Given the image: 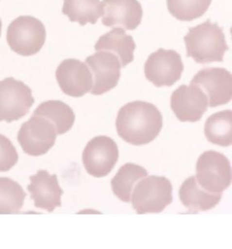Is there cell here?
<instances>
[{"label":"cell","mask_w":232,"mask_h":249,"mask_svg":"<svg viewBox=\"0 0 232 249\" xmlns=\"http://www.w3.org/2000/svg\"><path fill=\"white\" fill-rule=\"evenodd\" d=\"M116 125L122 140L134 145H143L159 135L163 127V116L152 104L136 101L120 109Z\"/></svg>","instance_id":"obj_1"},{"label":"cell","mask_w":232,"mask_h":249,"mask_svg":"<svg viewBox=\"0 0 232 249\" xmlns=\"http://www.w3.org/2000/svg\"><path fill=\"white\" fill-rule=\"evenodd\" d=\"M184 37L186 56L199 64L223 62L229 50L223 29L209 19L195 27L189 28Z\"/></svg>","instance_id":"obj_2"},{"label":"cell","mask_w":232,"mask_h":249,"mask_svg":"<svg viewBox=\"0 0 232 249\" xmlns=\"http://www.w3.org/2000/svg\"><path fill=\"white\" fill-rule=\"evenodd\" d=\"M172 190L166 177L150 176L136 184L132 196L133 208L140 214L161 213L172 203Z\"/></svg>","instance_id":"obj_3"},{"label":"cell","mask_w":232,"mask_h":249,"mask_svg":"<svg viewBox=\"0 0 232 249\" xmlns=\"http://www.w3.org/2000/svg\"><path fill=\"white\" fill-rule=\"evenodd\" d=\"M7 39L12 50L23 56L34 55L43 48L46 30L43 23L31 16H21L9 26Z\"/></svg>","instance_id":"obj_4"},{"label":"cell","mask_w":232,"mask_h":249,"mask_svg":"<svg viewBox=\"0 0 232 249\" xmlns=\"http://www.w3.org/2000/svg\"><path fill=\"white\" fill-rule=\"evenodd\" d=\"M196 179L205 190L222 194L231 184L232 168L223 154L213 150L204 152L196 163Z\"/></svg>","instance_id":"obj_5"},{"label":"cell","mask_w":232,"mask_h":249,"mask_svg":"<svg viewBox=\"0 0 232 249\" xmlns=\"http://www.w3.org/2000/svg\"><path fill=\"white\" fill-rule=\"evenodd\" d=\"M35 102L32 90L13 77L0 81V122L8 123L25 117Z\"/></svg>","instance_id":"obj_6"},{"label":"cell","mask_w":232,"mask_h":249,"mask_svg":"<svg viewBox=\"0 0 232 249\" xmlns=\"http://www.w3.org/2000/svg\"><path fill=\"white\" fill-rule=\"evenodd\" d=\"M57 135L55 126L50 121L33 115L22 125L17 140L25 153L37 157L49 152L54 145Z\"/></svg>","instance_id":"obj_7"},{"label":"cell","mask_w":232,"mask_h":249,"mask_svg":"<svg viewBox=\"0 0 232 249\" xmlns=\"http://www.w3.org/2000/svg\"><path fill=\"white\" fill-rule=\"evenodd\" d=\"M183 69L180 54L160 48L149 56L144 72L147 79L156 87H169L181 79Z\"/></svg>","instance_id":"obj_8"},{"label":"cell","mask_w":232,"mask_h":249,"mask_svg":"<svg viewBox=\"0 0 232 249\" xmlns=\"http://www.w3.org/2000/svg\"><path fill=\"white\" fill-rule=\"evenodd\" d=\"M119 158L116 142L106 136H99L90 140L83 154V165L87 173L96 178L107 176Z\"/></svg>","instance_id":"obj_9"},{"label":"cell","mask_w":232,"mask_h":249,"mask_svg":"<svg viewBox=\"0 0 232 249\" xmlns=\"http://www.w3.org/2000/svg\"><path fill=\"white\" fill-rule=\"evenodd\" d=\"M206 94L210 107L227 104L232 98V76L224 68H212L199 71L190 82Z\"/></svg>","instance_id":"obj_10"},{"label":"cell","mask_w":232,"mask_h":249,"mask_svg":"<svg viewBox=\"0 0 232 249\" xmlns=\"http://www.w3.org/2000/svg\"><path fill=\"white\" fill-rule=\"evenodd\" d=\"M85 63L89 68L93 84L91 93L101 95L117 86L121 76V64L113 53L98 51L88 57Z\"/></svg>","instance_id":"obj_11"},{"label":"cell","mask_w":232,"mask_h":249,"mask_svg":"<svg viewBox=\"0 0 232 249\" xmlns=\"http://www.w3.org/2000/svg\"><path fill=\"white\" fill-rule=\"evenodd\" d=\"M56 78L62 91L73 97L84 96L93 87V77L89 68L85 63L75 59L64 60L56 70Z\"/></svg>","instance_id":"obj_12"},{"label":"cell","mask_w":232,"mask_h":249,"mask_svg":"<svg viewBox=\"0 0 232 249\" xmlns=\"http://www.w3.org/2000/svg\"><path fill=\"white\" fill-rule=\"evenodd\" d=\"M208 99L200 89L196 86L182 85L171 96V108L182 122H197L207 110Z\"/></svg>","instance_id":"obj_13"},{"label":"cell","mask_w":232,"mask_h":249,"mask_svg":"<svg viewBox=\"0 0 232 249\" xmlns=\"http://www.w3.org/2000/svg\"><path fill=\"white\" fill-rule=\"evenodd\" d=\"M101 3L105 26L133 31L140 24L143 12L137 0H103Z\"/></svg>","instance_id":"obj_14"},{"label":"cell","mask_w":232,"mask_h":249,"mask_svg":"<svg viewBox=\"0 0 232 249\" xmlns=\"http://www.w3.org/2000/svg\"><path fill=\"white\" fill-rule=\"evenodd\" d=\"M31 183L28 186L31 197L36 207L51 213L62 206L63 190L59 184L56 174L50 175L48 171L40 170L30 177Z\"/></svg>","instance_id":"obj_15"},{"label":"cell","mask_w":232,"mask_h":249,"mask_svg":"<svg viewBox=\"0 0 232 249\" xmlns=\"http://www.w3.org/2000/svg\"><path fill=\"white\" fill-rule=\"evenodd\" d=\"M179 194L182 204L191 213L213 208L218 204L222 196V194L211 193L203 189L194 176L189 177L182 183Z\"/></svg>","instance_id":"obj_16"},{"label":"cell","mask_w":232,"mask_h":249,"mask_svg":"<svg viewBox=\"0 0 232 249\" xmlns=\"http://www.w3.org/2000/svg\"><path fill=\"white\" fill-rule=\"evenodd\" d=\"M136 48L133 37L126 34L121 28H115L101 36L95 46V50L109 52L115 54L120 61L121 67H125L134 60Z\"/></svg>","instance_id":"obj_17"},{"label":"cell","mask_w":232,"mask_h":249,"mask_svg":"<svg viewBox=\"0 0 232 249\" xmlns=\"http://www.w3.org/2000/svg\"><path fill=\"white\" fill-rule=\"evenodd\" d=\"M33 115L45 118L54 126L57 135H62L69 131L75 121L73 109L62 101L51 100L41 104Z\"/></svg>","instance_id":"obj_18"},{"label":"cell","mask_w":232,"mask_h":249,"mask_svg":"<svg viewBox=\"0 0 232 249\" xmlns=\"http://www.w3.org/2000/svg\"><path fill=\"white\" fill-rule=\"evenodd\" d=\"M148 175L147 171L142 166L133 163H126L111 181L114 194L121 201L130 202L136 182Z\"/></svg>","instance_id":"obj_19"},{"label":"cell","mask_w":232,"mask_h":249,"mask_svg":"<svg viewBox=\"0 0 232 249\" xmlns=\"http://www.w3.org/2000/svg\"><path fill=\"white\" fill-rule=\"evenodd\" d=\"M232 111L226 110L210 116L205 122L204 132L210 142L227 147L232 143Z\"/></svg>","instance_id":"obj_20"},{"label":"cell","mask_w":232,"mask_h":249,"mask_svg":"<svg viewBox=\"0 0 232 249\" xmlns=\"http://www.w3.org/2000/svg\"><path fill=\"white\" fill-rule=\"evenodd\" d=\"M62 12L72 22L84 26L87 23L96 24L103 16L100 0H64Z\"/></svg>","instance_id":"obj_21"},{"label":"cell","mask_w":232,"mask_h":249,"mask_svg":"<svg viewBox=\"0 0 232 249\" xmlns=\"http://www.w3.org/2000/svg\"><path fill=\"white\" fill-rule=\"evenodd\" d=\"M27 194L17 182L0 177V214L18 213Z\"/></svg>","instance_id":"obj_22"},{"label":"cell","mask_w":232,"mask_h":249,"mask_svg":"<svg viewBox=\"0 0 232 249\" xmlns=\"http://www.w3.org/2000/svg\"><path fill=\"white\" fill-rule=\"evenodd\" d=\"M211 2L212 0H166L170 14L182 21H191L201 17Z\"/></svg>","instance_id":"obj_23"},{"label":"cell","mask_w":232,"mask_h":249,"mask_svg":"<svg viewBox=\"0 0 232 249\" xmlns=\"http://www.w3.org/2000/svg\"><path fill=\"white\" fill-rule=\"evenodd\" d=\"M19 156L11 140L0 134V172H7L16 165Z\"/></svg>","instance_id":"obj_24"},{"label":"cell","mask_w":232,"mask_h":249,"mask_svg":"<svg viewBox=\"0 0 232 249\" xmlns=\"http://www.w3.org/2000/svg\"><path fill=\"white\" fill-rule=\"evenodd\" d=\"M2 27V23L1 19H0V37H1V35Z\"/></svg>","instance_id":"obj_25"}]
</instances>
